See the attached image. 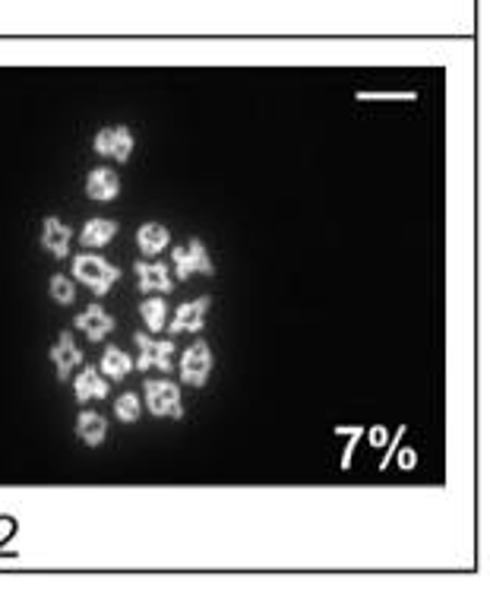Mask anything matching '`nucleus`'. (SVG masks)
Listing matches in <instances>:
<instances>
[{
  "label": "nucleus",
  "mask_w": 490,
  "mask_h": 589,
  "mask_svg": "<svg viewBox=\"0 0 490 589\" xmlns=\"http://www.w3.org/2000/svg\"><path fill=\"white\" fill-rule=\"evenodd\" d=\"M73 279L82 282L86 289H92L98 298H102V295H108V291L120 282V269L98 254H76L73 257Z\"/></svg>",
  "instance_id": "f257e3e1"
},
{
  "label": "nucleus",
  "mask_w": 490,
  "mask_h": 589,
  "mask_svg": "<svg viewBox=\"0 0 490 589\" xmlns=\"http://www.w3.org/2000/svg\"><path fill=\"white\" fill-rule=\"evenodd\" d=\"M171 260H174L178 279H190V276H196V273H202V276H212V273H216L212 257H209L206 244H202L200 238H190V241H184V244H178L171 251Z\"/></svg>",
  "instance_id": "f03ea898"
},
{
  "label": "nucleus",
  "mask_w": 490,
  "mask_h": 589,
  "mask_svg": "<svg viewBox=\"0 0 490 589\" xmlns=\"http://www.w3.org/2000/svg\"><path fill=\"white\" fill-rule=\"evenodd\" d=\"M146 406L156 418H180L184 415V399H180L178 383L171 381H146Z\"/></svg>",
  "instance_id": "7ed1b4c3"
},
{
  "label": "nucleus",
  "mask_w": 490,
  "mask_h": 589,
  "mask_svg": "<svg viewBox=\"0 0 490 589\" xmlns=\"http://www.w3.org/2000/svg\"><path fill=\"white\" fill-rule=\"evenodd\" d=\"M133 343H136V349H140V359L133 361V368H140V371L158 368V371L171 374V368H174V361H171L174 343L171 339H152V336H146V333H136Z\"/></svg>",
  "instance_id": "20e7f679"
},
{
  "label": "nucleus",
  "mask_w": 490,
  "mask_h": 589,
  "mask_svg": "<svg viewBox=\"0 0 490 589\" xmlns=\"http://www.w3.org/2000/svg\"><path fill=\"white\" fill-rule=\"evenodd\" d=\"M209 374H212V349L200 339L180 355V381L187 387H206Z\"/></svg>",
  "instance_id": "39448f33"
},
{
  "label": "nucleus",
  "mask_w": 490,
  "mask_h": 589,
  "mask_svg": "<svg viewBox=\"0 0 490 589\" xmlns=\"http://www.w3.org/2000/svg\"><path fill=\"white\" fill-rule=\"evenodd\" d=\"M92 146H95V152L104 158L130 162V156H133V134H130L124 124H117V127H102L95 134V140H92Z\"/></svg>",
  "instance_id": "423d86ee"
},
{
  "label": "nucleus",
  "mask_w": 490,
  "mask_h": 589,
  "mask_svg": "<svg viewBox=\"0 0 490 589\" xmlns=\"http://www.w3.org/2000/svg\"><path fill=\"white\" fill-rule=\"evenodd\" d=\"M209 307H212V298L209 295H200L196 301H184L174 314V320L168 323L171 333H200L206 327V317H209Z\"/></svg>",
  "instance_id": "0eeeda50"
},
{
  "label": "nucleus",
  "mask_w": 490,
  "mask_h": 589,
  "mask_svg": "<svg viewBox=\"0 0 490 589\" xmlns=\"http://www.w3.org/2000/svg\"><path fill=\"white\" fill-rule=\"evenodd\" d=\"M48 355H51V361H54L57 381H67L70 371L82 365V349L76 345V339H73V333H70V329H64V333L57 336V343L51 345V352H48Z\"/></svg>",
  "instance_id": "6e6552de"
},
{
  "label": "nucleus",
  "mask_w": 490,
  "mask_h": 589,
  "mask_svg": "<svg viewBox=\"0 0 490 589\" xmlns=\"http://www.w3.org/2000/svg\"><path fill=\"white\" fill-rule=\"evenodd\" d=\"M73 327H76V329H82L89 343H102L104 336H111V329H114V317H111L108 311H104L102 305H89L82 314H76Z\"/></svg>",
  "instance_id": "1a4fd4ad"
},
{
  "label": "nucleus",
  "mask_w": 490,
  "mask_h": 589,
  "mask_svg": "<svg viewBox=\"0 0 490 589\" xmlns=\"http://www.w3.org/2000/svg\"><path fill=\"white\" fill-rule=\"evenodd\" d=\"M117 194H120V178H117L114 168L102 165V168H92V172L86 174V197H89V200L108 203Z\"/></svg>",
  "instance_id": "9d476101"
},
{
  "label": "nucleus",
  "mask_w": 490,
  "mask_h": 589,
  "mask_svg": "<svg viewBox=\"0 0 490 589\" xmlns=\"http://www.w3.org/2000/svg\"><path fill=\"white\" fill-rule=\"evenodd\" d=\"M133 273H136V282H140L142 291H162V295H168V291L174 289V279H171V273H168V266H164V263L136 260L133 263Z\"/></svg>",
  "instance_id": "9b49d317"
},
{
  "label": "nucleus",
  "mask_w": 490,
  "mask_h": 589,
  "mask_svg": "<svg viewBox=\"0 0 490 589\" xmlns=\"http://www.w3.org/2000/svg\"><path fill=\"white\" fill-rule=\"evenodd\" d=\"M70 241H73V235H70L67 222H60L57 216H48L45 222H41V247L51 251L57 260H64V257L70 254Z\"/></svg>",
  "instance_id": "f8f14e48"
},
{
  "label": "nucleus",
  "mask_w": 490,
  "mask_h": 589,
  "mask_svg": "<svg viewBox=\"0 0 490 589\" xmlns=\"http://www.w3.org/2000/svg\"><path fill=\"white\" fill-rule=\"evenodd\" d=\"M73 393L79 403H89V399H104L108 396V381L102 377V371L92 365H82L79 374L73 381Z\"/></svg>",
  "instance_id": "ddd939ff"
},
{
  "label": "nucleus",
  "mask_w": 490,
  "mask_h": 589,
  "mask_svg": "<svg viewBox=\"0 0 490 589\" xmlns=\"http://www.w3.org/2000/svg\"><path fill=\"white\" fill-rule=\"evenodd\" d=\"M117 235V222L114 219H89L79 231V244L82 247H104L111 244Z\"/></svg>",
  "instance_id": "4468645a"
},
{
  "label": "nucleus",
  "mask_w": 490,
  "mask_h": 589,
  "mask_svg": "<svg viewBox=\"0 0 490 589\" xmlns=\"http://www.w3.org/2000/svg\"><path fill=\"white\" fill-rule=\"evenodd\" d=\"M76 434H79L82 444L98 447V444L108 437V422H104V415L86 409V412H79V418H76Z\"/></svg>",
  "instance_id": "2eb2a0df"
},
{
  "label": "nucleus",
  "mask_w": 490,
  "mask_h": 589,
  "mask_svg": "<svg viewBox=\"0 0 490 589\" xmlns=\"http://www.w3.org/2000/svg\"><path fill=\"white\" fill-rule=\"evenodd\" d=\"M168 241H171V231L164 228L162 222H146L140 225V231H136V244H140L142 254H162L164 247H168Z\"/></svg>",
  "instance_id": "dca6fc26"
},
{
  "label": "nucleus",
  "mask_w": 490,
  "mask_h": 589,
  "mask_svg": "<svg viewBox=\"0 0 490 589\" xmlns=\"http://www.w3.org/2000/svg\"><path fill=\"white\" fill-rule=\"evenodd\" d=\"M130 371H133V359H130L124 349H117V345H108L102 355V374L120 381V377H126Z\"/></svg>",
  "instance_id": "f3484780"
},
{
  "label": "nucleus",
  "mask_w": 490,
  "mask_h": 589,
  "mask_svg": "<svg viewBox=\"0 0 490 589\" xmlns=\"http://www.w3.org/2000/svg\"><path fill=\"white\" fill-rule=\"evenodd\" d=\"M140 314L152 333H162V329L168 327V305H164L162 298H146L140 305Z\"/></svg>",
  "instance_id": "a211bd4d"
},
{
  "label": "nucleus",
  "mask_w": 490,
  "mask_h": 589,
  "mask_svg": "<svg viewBox=\"0 0 490 589\" xmlns=\"http://www.w3.org/2000/svg\"><path fill=\"white\" fill-rule=\"evenodd\" d=\"M48 291H51V298L57 301V305H73V301H76V285H73V279H67L64 273L51 276Z\"/></svg>",
  "instance_id": "6ab92c4d"
},
{
  "label": "nucleus",
  "mask_w": 490,
  "mask_h": 589,
  "mask_svg": "<svg viewBox=\"0 0 490 589\" xmlns=\"http://www.w3.org/2000/svg\"><path fill=\"white\" fill-rule=\"evenodd\" d=\"M140 412H142V403L136 393H124L117 403H114V415H117L120 422H126V425H133L136 418H140Z\"/></svg>",
  "instance_id": "aec40b11"
}]
</instances>
